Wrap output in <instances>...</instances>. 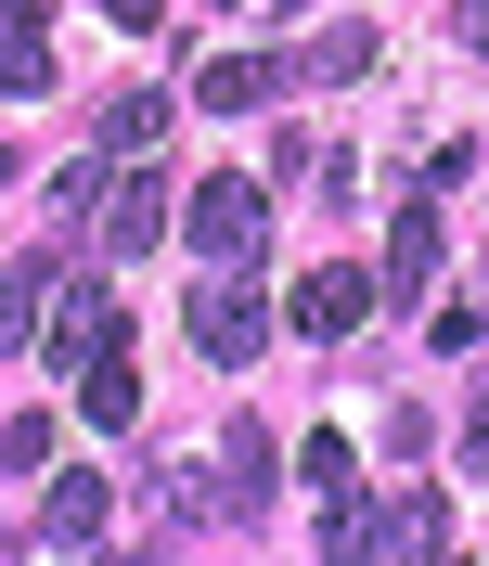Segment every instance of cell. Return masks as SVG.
Instances as JSON below:
<instances>
[{"mask_svg":"<svg viewBox=\"0 0 489 566\" xmlns=\"http://www.w3.org/2000/svg\"><path fill=\"white\" fill-rule=\"evenodd\" d=\"M180 245L207 258V271H258V258H271V193H258L245 168L194 180V193H180Z\"/></svg>","mask_w":489,"mask_h":566,"instance_id":"obj_1","label":"cell"},{"mask_svg":"<svg viewBox=\"0 0 489 566\" xmlns=\"http://www.w3.org/2000/svg\"><path fill=\"white\" fill-rule=\"evenodd\" d=\"M438 541H451V515H438V502H335V515H322V554H335V566L438 554Z\"/></svg>","mask_w":489,"mask_h":566,"instance_id":"obj_2","label":"cell"},{"mask_svg":"<svg viewBox=\"0 0 489 566\" xmlns=\"http://www.w3.org/2000/svg\"><path fill=\"white\" fill-rule=\"evenodd\" d=\"M180 335L207 360H258L271 348V310H258V271H207L194 296H180Z\"/></svg>","mask_w":489,"mask_h":566,"instance_id":"obj_3","label":"cell"},{"mask_svg":"<svg viewBox=\"0 0 489 566\" xmlns=\"http://www.w3.org/2000/svg\"><path fill=\"white\" fill-rule=\"evenodd\" d=\"M129 348V310H116L104 283H65L52 296V374H91V360H116Z\"/></svg>","mask_w":489,"mask_h":566,"instance_id":"obj_4","label":"cell"},{"mask_svg":"<svg viewBox=\"0 0 489 566\" xmlns=\"http://www.w3.org/2000/svg\"><path fill=\"white\" fill-rule=\"evenodd\" d=\"M374 258H322L310 283H296V335H361V322H374Z\"/></svg>","mask_w":489,"mask_h":566,"instance_id":"obj_5","label":"cell"},{"mask_svg":"<svg viewBox=\"0 0 489 566\" xmlns=\"http://www.w3.org/2000/svg\"><path fill=\"white\" fill-rule=\"evenodd\" d=\"M104 528H116V490L91 476V463H65V476H52V502H39V554H91Z\"/></svg>","mask_w":489,"mask_h":566,"instance_id":"obj_6","label":"cell"},{"mask_svg":"<svg viewBox=\"0 0 489 566\" xmlns=\"http://www.w3.org/2000/svg\"><path fill=\"white\" fill-rule=\"evenodd\" d=\"M91 232H104V258H155V245H168V180H155V168L104 180V219H91Z\"/></svg>","mask_w":489,"mask_h":566,"instance_id":"obj_7","label":"cell"},{"mask_svg":"<svg viewBox=\"0 0 489 566\" xmlns=\"http://www.w3.org/2000/svg\"><path fill=\"white\" fill-rule=\"evenodd\" d=\"M0 91H13V104L52 91V13H39V0H0Z\"/></svg>","mask_w":489,"mask_h":566,"instance_id":"obj_8","label":"cell"},{"mask_svg":"<svg viewBox=\"0 0 489 566\" xmlns=\"http://www.w3.org/2000/svg\"><path fill=\"white\" fill-rule=\"evenodd\" d=\"M271 91H283L271 52H207V77H194V104H207V116H258Z\"/></svg>","mask_w":489,"mask_h":566,"instance_id":"obj_9","label":"cell"},{"mask_svg":"<svg viewBox=\"0 0 489 566\" xmlns=\"http://www.w3.org/2000/svg\"><path fill=\"white\" fill-rule=\"evenodd\" d=\"M39 310H52V258H0V360H27Z\"/></svg>","mask_w":489,"mask_h":566,"instance_id":"obj_10","label":"cell"},{"mask_svg":"<svg viewBox=\"0 0 489 566\" xmlns=\"http://www.w3.org/2000/svg\"><path fill=\"white\" fill-rule=\"evenodd\" d=\"M425 271H438V207H425V193H413V207H399V232H386V296H425Z\"/></svg>","mask_w":489,"mask_h":566,"instance_id":"obj_11","label":"cell"},{"mask_svg":"<svg viewBox=\"0 0 489 566\" xmlns=\"http://www.w3.org/2000/svg\"><path fill=\"white\" fill-rule=\"evenodd\" d=\"M168 129H180L168 91H116V104L91 116V142H104V155H142V142H168Z\"/></svg>","mask_w":489,"mask_h":566,"instance_id":"obj_12","label":"cell"},{"mask_svg":"<svg viewBox=\"0 0 489 566\" xmlns=\"http://www.w3.org/2000/svg\"><path fill=\"white\" fill-rule=\"evenodd\" d=\"M219 463H232V476H219V502H232V515H258V502H271V424H232V438H219Z\"/></svg>","mask_w":489,"mask_h":566,"instance_id":"obj_13","label":"cell"},{"mask_svg":"<svg viewBox=\"0 0 489 566\" xmlns=\"http://www.w3.org/2000/svg\"><path fill=\"white\" fill-rule=\"evenodd\" d=\"M296 476H310V502H322V515H335V502H361V451L335 438V424H322V438H296Z\"/></svg>","mask_w":489,"mask_h":566,"instance_id":"obj_14","label":"cell"},{"mask_svg":"<svg viewBox=\"0 0 489 566\" xmlns=\"http://www.w3.org/2000/svg\"><path fill=\"white\" fill-rule=\"evenodd\" d=\"M77 412H91V424L116 438V424L142 412V374H129V360H91V374H77Z\"/></svg>","mask_w":489,"mask_h":566,"instance_id":"obj_15","label":"cell"},{"mask_svg":"<svg viewBox=\"0 0 489 566\" xmlns=\"http://www.w3.org/2000/svg\"><path fill=\"white\" fill-rule=\"evenodd\" d=\"M155 515H168V528H207V515H232V502H219L207 476H180V463H168V476H155Z\"/></svg>","mask_w":489,"mask_h":566,"instance_id":"obj_16","label":"cell"},{"mask_svg":"<svg viewBox=\"0 0 489 566\" xmlns=\"http://www.w3.org/2000/svg\"><path fill=\"white\" fill-rule=\"evenodd\" d=\"M296 65H310V77H361V65H374V27H322Z\"/></svg>","mask_w":489,"mask_h":566,"instance_id":"obj_17","label":"cell"},{"mask_svg":"<svg viewBox=\"0 0 489 566\" xmlns=\"http://www.w3.org/2000/svg\"><path fill=\"white\" fill-rule=\"evenodd\" d=\"M52 207H65V219H104V168H91V155H77V168L52 180Z\"/></svg>","mask_w":489,"mask_h":566,"instance_id":"obj_18","label":"cell"},{"mask_svg":"<svg viewBox=\"0 0 489 566\" xmlns=\"http://www.w3.org/2000/svg\"><path fill=\"white\" fill-rule=\"evenodd\" d=\"M91 13H104V27H129V39H155V27H168V0H91Z\"/></svg>","mask_w":489,"mask_h":566,"instance_id":"obj_19","label":"cell"},{"mask_svg":"<svg viewBox=\"0 0 489 566\" xmlns=\"http://www.w3.org/2000/svg\"><path fill=\"white\" fill-rule=\"evenodd\" d=\"M464 463H477V476H489V399H477V412H464Z\"/></svg>","mask_w":489,"mask_h":566,"instance_id":"obj_20","label":"cell"},{"mask_svg":"<svg viewBox=\"0 0 489 566\" xmlns=\"http://www.w3.org/2000/svg\"><path fill=\"white\" fill-rule=\"evenodd\" d=\"M464 39H477V52H489V0H464Z\"/></svg>","mask_w":489,"mask_h":566,"instance_id":"obj_21","label":"cell"}]
</instances>
